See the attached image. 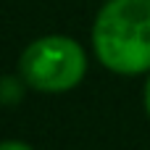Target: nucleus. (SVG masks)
<instances>
[{
  "label": "nucleus",
  "instance_id": "obj_1",
  "mask_svg": "<svg viewBox=\"0 0 150 150\" xmlns=\"http://www.w3.org/2000/svg\"><path fill=\"white\" fill-rule=\"evenodd\" d=\"M98 61L124 76L150 71V0H108L92 26Z\"/></svg>",
  "mask_w": 150,
  "mask_h": 150
},
{
  "label": "nucleus",
  "instance_id": "obj_2",
  "mask_svg": "<svg viewBox=\"0 0 150 150\" xmlns=\"http://www.w3.org/2000/svg\"><path fill=\"white\" fill-rule=\"evenodd\" d=\"M21 76L40 92H66L76 87L87 71L84 50L76 40L47 34L34 40L21 55Z\"/></svg>",
  "mask_w": 150,
  "mask_h": 150
},
{
  "label": "nucleus",
  "instance_id": "obj_3",
  "mask_svg": "<svg viewBox=\"0 0 150 150\" xmlns=\"http://www.w3.org/2000/svg\"><path fill=\"white\" fill-rule=\"evenodd\" d=\"M0 150H32V148L18 140H8V142H0Z\"/></svg>",
  "mask_w": 150,
  "mask_h": 150
},
{
  "label": "nucleus",
  "instance_id": "obj_4",
  "mask_svg": "<svg viewBox=\"0 0 150 150\" xmlns=\"http://www.w3.org/2000/svg\"><path fill=\"white\" fill-rule=\"evenodd\" d=\"M145 108H148V116H150V79L145 84Z\"/></svg>",
  "mask_w": 150,
  "mask_h": 150
}]
</instances>
